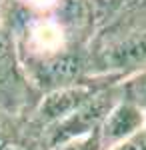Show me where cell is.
I'll return each mask as SVG.
<instances>
[{"label":"cell","instance_id":"6da1fadb","mask_svg":"<svg viewBox=\"0 0 146 150\" xmlns=\"http://www.w3.org/2000/svg\"><path fill=\"white\" fill-rule=\"evenodd\" d=\"M32 92L36 90L24 74L12 34L0 18V110L12 116L26 104L30 108Z\"/></svg>","mask_w":146,"mask_h":150},{"label":"cell","instance_id":"7a4b0ae2","mask_svg":"<svg viewBox=\"0 0 146 150\" xmlns=\"http://www.w3.org/2000/svg\"><path fill=\"white\" fill-rule=\"evenodd\" d=\"M146 128V112L132 100L120 96L98 128L102 150H112L122 142L134 138Z\"/></svg>","mask_w":146,"mask_h":150},{"label":"cell","instance_id":"3957f363","mask_svg":"<svg viewBox=\"0 0 146 150\" xmlns=\"http://www.w3.org/2000/svg\"><path fill=\"white\" fill-rule=\"evenodd\" d=\"M122 88V96L132 100L136 106H140L146 112V68L136 72L132 76H128L126 80L120 82Z\"/></svg>","mask_w":146,"mask_h":150},{"label":"cell","instance_id":"277c9868","mask_svg":"<svg viewBox=\"0 0 146 150\" xmlns=\"http://www.w3.org/2000/svg\"><path fill=\"white\" fill-rule=\"evenodd\" d=\"M0 150H28L18 128L12 124V116L0 110Z\"/></svg>","mask_w":146,"mask_h":150},{"label":"cell","instance_id":"5b68a950","mask_svg":"<svg viewBox=\"0 0 146 150\" xmlns=\"http://www.w3.org/2000/svg\"><path fill=\"white\" fill-rule=\"evenodd\" d=\"M6 2H14L28 14H46L56 10L64 0H6Z\"/></svg>","mask_w":146,"mask_h":150},{"label":"cell","instance_id":"8992f818","mask_svg":"<svg viewBox=\"0 0 146 150\" xmlns=\"http://www.w3.org/2000/svg\"><path fill=\"white\" fill-rule=\"evenodd\" d=\"M54 150H102L98 130L92 132V134H86V136L74 138V140H70V142H64V144L56 146Z\"/></svg>","mask_w":146,"mask_h":150},{"label":"cell","instance_id":"52a82bcc","mask_svg":"<svg viewBox=\"0 0 146 150\" xmlns=\"http://www.w3.org/2000/svg\"><path fill=\"white\" fill-rule=\"evenodd\" d=\"M112 150H146V128L140 134H136L134 138L126 140V142H122L120 146H116Z\"/></svg>","mask_w":146,"mask_h":150},{"label":"cell","instance_id":"ba28073f","mask_svg":"<svg viewBox=\"0 0 146 150\" xmlns=\"http://www.w3.org/2000/svg\"><path fill=\"white\" fill-rule=\"evenodd\" d=\"M2 2H4V0H0V6H2Z\"/></svg>","mask_w":146,"mask_h":150}]
</instances>
